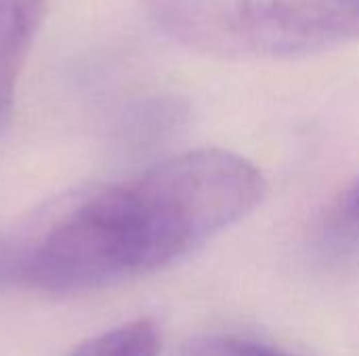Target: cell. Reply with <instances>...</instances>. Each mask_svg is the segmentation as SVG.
Segmentation results:
<instances>
[{"mask_svg": "<svg viewBox=\"0 0 359 356\" xmlns=\"http://www.w3.org/2000/svg\"><path fill=\"white\" fill-rule=\"evenodd\" d=\"M46 15V0H0V134L11 126L21 69Z\"/></svg>", "mask_w": 359, "mask_h": 356, "instance_id": "cell-3", "label": "cell"}, {"mask_svg": "<svg viewBox=\"0 0 359 356\" xmlns=\"http://www.w3.org/2000/svg\"><path fill=\"white\" fill-rule=\"evenodd\" d=\"M175 42L229 59H290L359 38V13L330 0H139Z\"/></svg>", "mask_w": 359, "mask_h": 356, "instance_id": "cell-2", "label": "cell"}, {"mask_svg": "<svg viewBox=\"0 0 359 356\" xmlns=\"http://www.w3.org/2000/svg\"><path fill=\"white\" fill-rule=\"evenodd\" d=\"M330 2H334V4H341V6H347V8H351V10H358L359 13V0H330Z\"/></svg>", "mask_w": 359, "mask_h": 356, "instance_id": "cell-9", "label": "cell"}, {"mask_svg": "<svg viewBox=\"0 0 359 356\" xmlns=\"http://www.w3.org/2000/svg\"><path fill=\"white\" fill-rule=\"evenodd\" d=\"M160 346L158 327L139 319L84 342L72 356H158Z\"/></svg>", "mask_w": 359, "mask_h": 356, "instance_id": "cell-5", "label": "cell"}, {"mask_svg": "<svg viewBox=\"0 0 359 356\" xmlns=\"http://www.w3.org/2000/svg\"><path fill=\"white\" fill-rule=\"evenodd\" d=\"M320 241L334 254L359 248V176L326 208L320 222Z\"/></svg>", "mask_w": 359, "mask_h": 356, "instance_id": "cell-6", "label": "cell"}, {"mask_svg": "<svg viewBox=\"0 0 359 356\" xmlns=\"http://www.w3.org/2000/svg\"><path fill=\"white\" fill-rule=\"evenodd\" d=\"M265 189L263 172L233 151L166 157L21 241L19 285L76 294L154 273L248 216Z\"/></svg>", "mask_w": 359, "mask_h": 356, "instance_id": "cell-1", "label": "cell"}, {"mask_svg": "<svg viewBox=\"0 0 359 356\" xmlns=\"http://www.w3.org/2000/svg\"><path fill=\"white\" fill-rule=\"evenodd\" d=\"M181 356H288L259 342L236 336H202L191 340Z\"/></svg>", "mask_w": 359, "mask_h": 356, "instance_id": "cell-7", "label": "cell"}, {"mask_svg": "<svg viewBox=\"0 0 359 356\" xmlns=\"http://www.w3.org/2000/svg\"><path fill=\"white\" fill-rule=\"evenodd\" d=\"M189 118V107L177 97H149L130 103L116 122V147L128 157L147 155L170 143Z\"/></svg>", "mask_w": 359, "mask_h": 356, "instance_id": "cell-4", "label": "cell"}, {"mask_svg": "<svg viewBox=\"0 0 359 356\" xmlns=\"http://www.w3.org/2000/svg\"><path fill=\"white\" fill-rule=\"evenodd\" d=\"M21 266L19 239L0 237V285H17Z\"/></svg>", "mask_w": 359, "mask_h": 356, "instance_id": "cell-8", "label": "cell"}]
</instances>
